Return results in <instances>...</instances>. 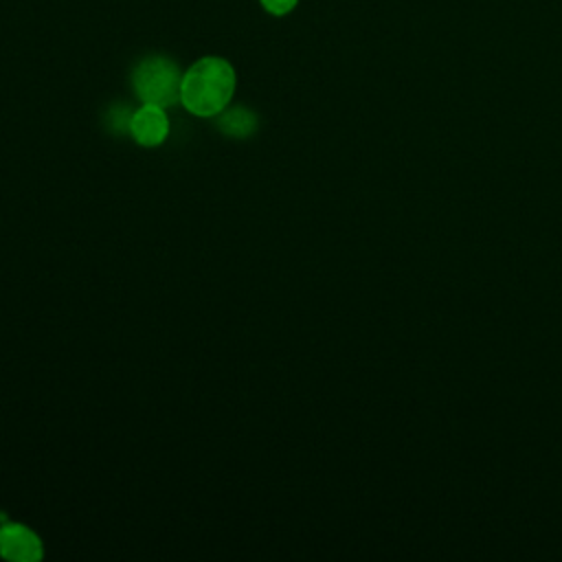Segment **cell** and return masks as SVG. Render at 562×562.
I'll use <instances>...</instances> for the list:
<instances>
[{"label":"cell","instance_id":"6da1fadb","mask_svg":"<svg viewBox=\"0 0 562 562\" xmlns=\"http://www.w3.org/2000/svg\"><path fill=\"white\" fill-rule=\"evenodd\" d=\"M235 68L222 57H202L187 68L180 83V103L195 116H217L233 99Z\"/></svg>","mask_w":562,"mask_h":562},{"label":"cell","instance_id":"7a4b0ae2","mask_svg":"<svg viewBox=\"0 0 562 562\" xmlns=\"http://www.w3.org/2000/svg\"><path fill=\"white\" fill-rule=\"evenodd\" d=\"M180 83L182 72L176 61L160 55L145 57L132 72V86L136 97L143 103L160 108H169L180 101Z\"/></svg>","mask_w":562,"mask_h":562},{"label":"cell","instance_id":"3957f363","mask_svg":"<svg viewBox=\"0 0 562 562\" xmlns=\"http://www.w3.org/2000/svg\"><path fill=\"white\" fill-rule=\"evenodd\" d=\"M0 555L11 562H37L44 558V544L26 525L4 520L0 525Z\"/></svg>","mask_w":562,"mask_h":562},{"label":"cell","instance_id":"277c9868","mask_svg":"<svg viewBox=\"0 0 562 562\" xmlns=\"http://www.w3.org/2000/svg\"><path fill=\"white\" fill-rule=\"evenodd\" d=\"M127 130L138 145L158 147L169 136V119L165 114V108L143 103L136 112H132Z\"/></svg>","mask_w":562,"mask_h":562},{"label":"cell","instance_id":"5b68a950","mask_svg":"<svg viewBox=\"0 0 562 562\" xmlns=\"http://www.w3.org/2000/svg\"><path fill=\"white\" fill-rule=\"evenodd\" d=\"M217 116V127L233 138H246L257 130V116L246 108H224Z\"/></svg>","mask_w":562,"mask_h":562},{"label":"cell","instance_id":"8992f818","mask_svg":"<svg viewBox=\"0 0 562 562\" xmlns=\"http://www.w3.org/2000/svg\"><path fill=\"white\" fill-rule=\"evenodd\" d=\"M261 7L272 15H285L290 13L299 0H259Z\"/></svg>","mask_w":562,"mask_h":562}]
</instances>
